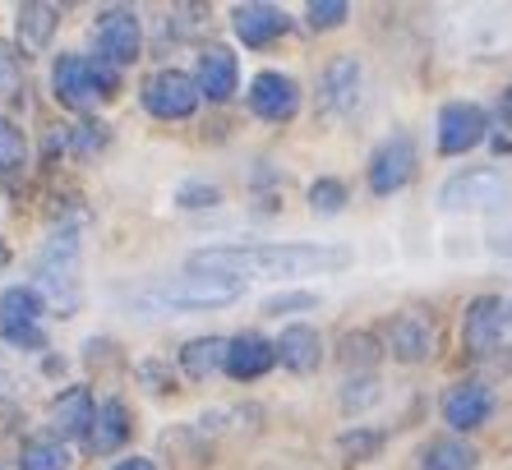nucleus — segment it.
<instances>
[{"mask_svg":"<svg viewBox=\"0 0 512 470\" xmlns=\"http://www.w3.org/2000/svg\"><path fill=\"white\" fill-rule=\"evenodd\" d=\"M351 263V249L337 245H217L185 259L194 277H314Z\"/></svg>","mask_w":512,"mask_h":470,"instance_id":"obj_1","label":"nucleus"},{"mask_svg":"<svg viewBox=\"0 0 512 470\" xmlns=\"http://www.w3.org/2000/svg\"><path fill=\"white\" fill-rule=\"evenodd\" d=\"M245 282H231V277H180V282L162 286V291L143 295L139 305L148 309H217V305H231L240 300Z\"/></svg>","mask_w":512,"mask_h":470,"instance_id":"obj_2","label":"nucleus"},{"mask_svg":"<svg viewBox=\"0 0 512 470\" xmlns=\"http://www.w3.org/2000/svg\"><path fill=\"white\" fill-rule=\"evenodd\" d=\"M37 277H42V291H47L65 314H74V305H79V240H74V231H60L56 240L42 249Z\"/></svg>","mask_w":512,"mask_h":470,"instance_id":"obj_3","label":"nucleus"},{"mask_svg":"<svg viewBox=\"0 0 512 470\" xmlns=\"http://www.w3.org/2000/svg\"><path fill=\"white\" fill-rule=\"evenodd\" d=\"M51 88H56V97L65 106H74V111H84V106H93L97 97H107L111 88H116V79H111V70H97L88 56H60L56 70H51Z\"/></svg>","mask_w":512,"mask_h":470,"instance_id":"obj_4","label":"nucleus"},{"mask_svg":"<svg viewBox=\"0 0 512 470\" xmlns=\"http://www.w3.org/2000/svg\"><path fill=\"white\" fill-rule=\"evenodd\" d=\"M508 180L499 171H462V176L443 180L439 189V208L448 212H485V208H503L508 203Z\"/></svg>","mask_w":512,"mask_h":470,"instance_id":"obj_5","label":"nucleus"},{"mask_svg":"<svg viewBox=\"0 0 512 470\" xmlns=\"http://www.w3.org/2000/svg\"><path fill=\"white\" fill-rule=\"evenodd\" d=\"M42 295L33 286H10V291L0 295V337L14 341V346H33L42 351L47 337H42Z\"/></svg>","mask_w":512,"mask_h":470,"instance_id":"obj_6","label":"nucleus"},{"mask_svg":"<svg viewBox=\"0 0 512 470\" xmlns=\"http://www.w3.org/2000/svg\"><path fill=\"white\" fill-rule=\"evenodd\" d=\"M199 97H203L199 79H190V74H180V70H162V74H153V79L143 83V106H148L157 120L194 116Z\"/></svg>","mask_w":512,"mask_h":470,"instance_id":"obj_7","label":"nucleus"},{"mask_svg":"<svg viewBox=\"0 0 512 470\" xmlns=\"http://www.w3.org/2000/svg\"><path fill=\"white\" fill-rule=\"evenodd\" d=\"M416 176V143L406 134H393L388 143H379L370 157V189L374 194H397L406 180Z\"/></svg>","mask_w":512,"mask_h":470,"instance_id":"obj_8","label":"nucleus"},{"mask_svg":"<svg viewBox=\"0 0 512 470\" xmlns=\"http://www.w3.org/2000/svg\"><path fill=\"white\" fill-rule=\"evenodd\" d=\"M93 42L111 65H130L143 42V28H139V19H134V10H102L93 24Z\"/></svg>","mask_w":512,"mask_h":470,"instance_id":"obj_9","label":"nucleus"},{"mask_svg":"<svg viewBox=\"0 0 512 470\" xmlns=\"http://www.w3.org/2000/svg\"><path fill=\"white\" fill-rule=\"evenodd\" d=\"M485 130H489V120L476 102H448L439 111V153H448V157L466 153V148H476L485 139Z\"/></svg>","mask_w":512,"mask_h":470,"instance_id":"obj_10","label":"nucleus"},{"mask_svg":"<svg viewBox=\"0 0 512 470\" xmlns=\"http://www.w3.org/2000/svg\"><path fill=\"white\" fill-rule=\"evenodd\" d=\"M434 341H439L434 318L416 314V309H406V314H397L393 323H388V351H393L402 365H420V360H429V355H434Z\"/></svg>","mask_w":512,"mask_h":470,"instance_id":"obj_11","label":"nucleus"},{"mask_svg":"<svg viewBox=\"0 0 512 470\" xmlns=\"http://www.w3.org/2000/svg\"><path fill=\"white\" fill-rule=\"evenodd\" d=\"M296 106H300L296 79H286V74H277V70H263L259 79L250 83V111L259 120H273V125H282V120L296 116Z\"/></svg>","mask_w":512,"mask_h":470,"instance_id":"obj_12","label":"nucleus"},{"mask_svg":"<svg viewBox=\"0 0 512 470\" xmlns=\"http://www.w3.org/2000/svg\"><path fill=\"white\" fill-rule=\"evenodd\" d=\"M360 88H365V65L356 56H337L328 70H323V83H319V102L323 111H356L360 102Z\"/></svg>","mask_w":512,"mask_h":470,"instance_id":"obj_13","label":"nucleus"},{"mask_svg":"<svg viewBox=\"0 0 512 470\" xmlns=\"http://www.w3.org/2000/svg\"><path fill=\"white\" fill-rule=\"evenodd\" d=\"M499 337H503V300L499 295H480L466 305L462 318V341L471 355H489L499 351Z\"/></svg>","mask_w":512,"mask_h":470,"instance_id":"obj_14","label":"nucleus"},{"mask_svg":"<svg viewBox=\"0 0 512 470\" xmlns=\"http://www.w3.org/2000/svg\"><path fill=\"white\" fill-rule=\"evenodd\" d=\"M494 411V392L485 383H457V388L443 392V420L453 424V429H480Z\"/></svg>","mask_w":512,"mask_h":470,"instance_id":"obj_15","label":"nucleus"},{"mask_svg":"<svg viewBox=\"0 0 512 470\" xmlns=\"http://www.w3.org/2000/svg\"><path fill=\"white\" fill-rule=\"evenodd\" d=\"M273 365H277V346H273V341H263L259 332H240V337H231V346H227V374L236 378V383L263 378Z\"/></svg>","mask_w":512,"mask_h":470,"instance_id":"obj_16","label":"nucleus"},{"mask_svg":"<svg viewBox=\"0 0 512 470\" xmlns=\"http://www.w3.org/2000/svg\"><path fill=\"white\" fill-rule=\"evenodd\" d=\"M240 83V65L227 47H203L199 51V93L208 102H227Z\"/></svg>","mask_w":512,"mask_h":470,"instance_id":"obj_17","label":"nucleus"},{"mask_svg":"<svg viewBox=\"0 0 512 470\" xmlns=\"http://www.w3.org/2000/svg\"><path fill=\"white\" fill-rule=\"evenodd\" d=\"M231 24H236V37L245 47H268V42H277V37L286 33L291 19H286L277 5H236Z\"/></svg>","mask_w":512,"mask_h":470,"instance_id":"obj_18","label":"nucleus"},{"mask_svg":"<svg viewBox=\"0 0 512 470\" xmlns=\"http://www.w3.org/2000/svg\"><path fill=\"white\" fill-rule=\"evenodd\" d=\"M93 392L88 388H65L56 401H51V429H56L60 438H79L93 429Z\"/></svg>","mask_w":512,"mask_h":470,"instance_id":"obj_19","label":"nucleus"},{"mask_svg":"<svg viewBox=\"0 0 512 470\" xmlns=\"http://www.w3.org/2000/svg\"><path fill=\"white\" fill-rule=\"evenodd\" d=\"M277 360H282L291 374H314L323 360V341L314 328H305V323H296V328H286L282 337H277Z\"/></svg>","mask_w":512,"mask_h":470,"instance_id":"obj_20","label":"nucleus"},{"mask_svg":"<svg viewBox=\"0 0 512 470\" xmlns=\"http://www.w3.org/2000/svg\"><path fill=\"white\" fill-rule=\"evenodd\" d=\"M125 438H130V411H125V401H102L93 415V429H88V447H93V452H116Z\"/></svg>","mask_w":512,"mask_h":470,"instance_id":"obj_21","label":"nucleus"},{"mask_svg":"<svg viewBox=\"0 0 512 470\" xmlns=\"http://www.w3.org/2000/svg\"><path fill=\"white\" fill-rule=\"evenodd\" d=\"M227 346L231 341H222V337H194L190 346L180 351V365H185L190 378H208V374H217V369H227Z\"/></svg>","mask_w":512,"mask_h":470,"instance_id":"obj_22","label":"nucleus"},{"mask_svg":"<svg viewBox=\"0 0 512 470\" xmlns=\"http://www.w3.org/2000/svg\"><path fill=\"white\" fill-rule=\"evenodd\" d=\"M420 470H476V447L462 438H434L420 457Z\"/></svg>","mask_w":512,"mask_h":470,"instance_id":"obj_23","label":"nucleus"},{"mask_svg":"<svg viewBox=\"0 0 512 470\" xmlns=\"http://www.w3.org/2000/svg\"><path fill=\"white\" fill-rule=\"evenodd\" d=\"M19 42H24V51H42L51 42V33H56V10L51 5H19Z\"/></svg>","mask_w":512,"mask_h":470,"instance_id":"obj_24","label":"nucleus"},{"mask_svg":"<svg viewBox=\"0 0 512 470\" xmlns=\"http://www.w3.org/2000/svg\"><path fill=\"white\" fill-rule=\"evenodd\" d=\"M70 466V452L60 438H28L24 452H19V470H65Z\"/></svg>","mask_w":512,"mask_h":470,"instance_id":"obj_25","label":"nucleus"},{"mask_svg":"<svg viewBox=\"0 0 512 470\" xmlns=\"http://www.w3.org/2000/svg\"><path fill=\"white\" fill-rule=\"evenodd\" d=\"M28 162V139L24 130L14 125V120L0 116V176H14V171H24Z\"/></svg>","mask_w":512,"mask_h":470,"instance_id":"obj_26","label":"nucleus"},{"mask_svg":"<svg viewBox=\"0 0 512 470\" xmlns=\"http://www.w3.org/2000/svg\"><path fill=\"white\" fill-rule=\"evenodd\" d=\"M310 208L323 212V217L342 212V208H346V185H342V180H333V176L314 180V185H310Z\"/></svg>","mask_w":512,"mask_h":470,"instance_id":"obj_27","label":"nucleus"},{"mask_svg":"<svg viewBox=\"0 0 512 470\" xmlns=\"http://www.w3.org/2000/svg\"><path fill=\"white\" fill-rule=\"evenodd\" d=\"M342 360L346 365H374V360H379V341L370 337V332H351V337L342 341Z\"/></svg>","mask_w":512,"mask_h":470,"instance_id":"obj_28","label":"nucleus"},{"mask_svg":"<svg viewBox=\"0 0 512 470\" xmlns=\"http://www.w3.org/2000/svg\"><path fill=\"white\" fill-rule=\"evenodd\" d=\"M24 79V56L10 47V42H0V97H10Z\"/></svg>","mask_w":512,"mask_h":470,"instance_id":"obj_29","label":"nucleus"},{"mask_svg":"<svg viewBox=\"0 0 512 470\" xmlns=\"http://www.w3.org/2000/svg\"><path fill=\"white\" fill-rule=\"evenodd\" d=\"M346 14L351 10H346L342 0H314L310 10H305V19H310V28H337Z\"/></svg>","mask_w":512,"mask_h":470,"instance_id":"obj_30","label":"nucleus"},{"mask_svg":"<svg viewBox=\"0 0 512 470\" xmlns=\"http://www.w3.org/2000/svg\"><path fill=\"white\" fill-rule=\"evenodd\" d=\"M314 305H319V295L291 291V295H273V300H263V314H286V309H314Z\"/></svg>","mask_w":512,"mask_h":470,"instance_id":"obj_31","label":"nucleus"},{"mask_svg":"<svg viewBox=\"0 0 512 470\" xmlns=\"http://www.w3.org/2000/svg\"><path fill=\"white\" fill-rule=\"evenodd\" d=\"M102 143H107V125H102V120H88V125H79V130H74V148H79V153H97V148H102Z\"/></svg>","mask_w":512,"mask_h":470,"instance_id":"obj_32","label":"nucleus"},{"mask_svg":"<svg viewBox=\"0 0 512 470\" xmlns=\"http://www.w3.org/2000/svg\"><path fill=\"white\" fill-rule=\"evenodd\" d=\"M217 199H222V194H217V185H199V180L180 189V208H213Z\"/></svg>","mask_w":512,"mask_h":470,"instance_id":"obj_33","label":"nucleus"},{"mask_svg":"<svg viewBox=\"0 0 512 470\" xmlns=\"http://www.w3.org/2000/svg\"><path fill=\"white\" fill-rule=\"evenodd\" d=\"M383 438L379 434H342V452H351V457H365V452H374Z\"/></svg>","mask_w":512,"mask_h":470,"instance_id":"obj_34","label":"nucleus"},{"mask_svg":"<svg viewBox=\"0 0 512 470\" xmlns=\"http://www.w3.org/2000/svg\"><path fill=\"white\" fill-rule=\"evenodd\" d=\"M116 470H157V466H153V461H148V457H130V461H120Z\"/></svg>","mask_w":512,"mask_h":470,"instance_id":"obj_35","label":"nucleus"},{"mask_svg":"<svg viewBox=\"0 0 512 470\" xmlns=\"http://www.w3.org/2000/svg\"><path fill=\"white\" fill-rule=\"evenodd\" d=\"M494 249H503V254H512V231H499V235H494Z\"/></svg>","mask_w":512,"mask_h":470,"instance_id":"obj_36","label":"nucleus"},{"mask_svg":"<svg viewBox=\"0 0 512 470\" xmlns=\"http://www.w3.org/2000/svg\"><path fill=\"white\" fill-rule=\"evenodd\" d=\"M499 111H503V120H508V125H512V88H508V93H503V102H499Z\"/></svg>","mask_w":512,"mask_h":470,"instance_id":"obj_37","label":"nucleus"},{"mask_svg":"<svg viewBox=\"0 0 512 470\" xmlns=\"http://www.w3.org/2000/svg\"><path fill=\"white\" fill-rule=\"evenodd\" d=\"M5 263H10V245H5V240H0V268H5Z\"/></svg>","mask_w":512,"mask_h":470,"instance_id":"obj_38","label":"nucleus"}]
</instances>
